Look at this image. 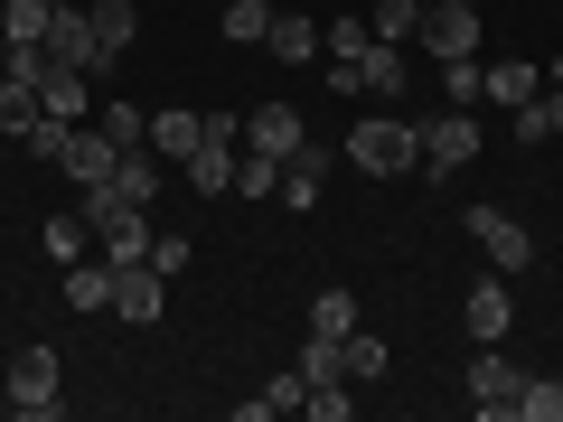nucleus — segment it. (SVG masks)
I'll list each match as a JSON object with an SVG mask.
<instances>
[{"mask_svg": "<svg viewBox=\"0 0 563 422\" xmlns=\"http://www.w3.org/2000/svg\"><path fill=\"white\" fill-rule=\"evenodd\" d=\"M347 169H366V179H404V169H422V141H413V122H395V113H366L357 132H347Z\"/></svg>", "mask_w": 563, "mask_h": 422, "instance_id": "1", "label": "nucleus"}, {"mask_svg": "<svg viewBox=\"0 0 563 422\" xmlns=\"http://www.w3.org/2000/svg\"><path fill=\"white\" fill-rule=\"evenodd\" d=\"M0 395H10V413L57 422V413H66V395H57V347H20V357H0Z\"/></svg>", "mask_w": 563, "mask_h": 422, "instance_id": "2", "label": "nucleus"}, {"mask_svg": "<svg viewBox=\"0 0 563 422\" xmlns=\"http://www.w3.org/2000/svg\"><path fill=\"white\" fill-rule=\"evenodd\" d=\"M413 141H422V169H432V179H451V169L479 160V113H470V103H442V113L413 122Z\"/></svg>", "mask_w": 563, "mask_h": 422, "instance_id": "3", "label": "nucleus"}, {"mask_svg": "<svg viewBox=\"0 0 563 422\" xmlns=\"http://www.w3.org/2000/svg\"><path fill=\"white\" fill-rule=\"evenodd\" d=\"M461 225H470V244L488 254V273H507V281H517L526 263H536V235H526V225L507 216V207H470Z\"/></svg>", "mask_w": 563, "mask_h": 422, "instance_id": "4", "label": "nucleus"}, {"mask_svg": "<svg viewBox=\"0 0 563 422\" xmlns=\"http://www.w3.org/2000/svg\"><path fill=\"white\" fill-rule=\"evenodd\" d=\"M113 320H132V329L169 320V273H151V254H141V263H122V273H113Z\"/></svg>", "mask_w": 563, "mask_h": 422, "instance_id": "5", "label": "nucleus"}, {"mask_svg": "<svg viewBox=\"0 0 563 422\" xmlns=\"http://www.w3.org/2000/svg\"><path fill=\"white\" fill-rule=\"evenodd\" d=\"M517 366H507L498 357V347H479V357H470V413H479V422H507V413H517Z\"/></svg>", "mask_w": 563, "mask_h": 422, "instance_id": "6", "label": "nucleus"}, {"mask_svg": "<svg viewBox=\"0 0 563 422\" xmlns=\"http://www.w3.org/2000/svg\"><path fill=\"white\" fill-rule=\"evenodd\" d=\"M301 103L282 95V103H254V113H244V151H263V160H291V151H301Z\"/></svg>", "mask_w": 563, "mask_h": 422, "instance_id": "7", "label": "nucleus"}, {"mask_svg": "<svg viewBox=\"0 0 563 422\" xmlns=\"http://www.w3.org/2000/svg\"><path fill=\"white\" fill-rule=\"evenodd\" d=\"M413 47H432V57H479V10L470 0H432Z\"/></svg>", "mask_w": 563, "mask_h": 422, "instance_id": "8", "label": "nucleus"}, {"mask_svg": "<svg viewBox=\"0 0 563 422\" xmlns=\"http://www.w3.org/2000/svg\"><path fill=\"white\" fill-rule=\"evenodd\" d=\"M461 320H470V338H479V347H498V338H507V320H517V301H507V273L470 281V301H461Z\"/></svg>", "mask_w": 563, "mask_h": 422, "instance_id": "9", "label": "nucleus"}, {"mask_svg": "<svg viewBox=\"0 0 563 422\" xmlns=\"http://www.w3.org/2000/svg\"><path fill=\"white\" fill-rule=\"evenodd\" d=\"M544 95V66H526V57H498V66H479V103H536Z\"/></svg>", "mask_w": 563, "mask_h": 422, "instance_id": "10", "label": "nucleus"}, {"mask_svg": "<svg viewBox=\"0 0 563 422\" xmlns=\"http://www.w3.org/2000/svg\"><path fill=\"white\" fill-rule=\"evenodd\" d=\"M329 151L320 141H301V151H291V160H282V207H320V188H329Z\"/></svg>", "mask_w": 563, "mask_h": 422, "instance_id": "11", "label": "nucleus"}, {"mask_svg": "<svg viewBox=\"0 0 563 422\" xmlns=\"http://www.w3.org/2000/svg\"><path fill=\"white\" fill-rule=\"evenodd\" d=\"M179 169H188V188H198V198H225V188H235V151H225V141H198Z\"/></svg>", "mask_w": 563, "mask_h": 422, "instance_id": "12", "label": "nucleus"}, {"mask_svg": "<svg viewBox=\"0 0 563 422\" xmlns=\"http://www.w3.org/2000/svg\"><path fill=\"white\" fill-rule=\"evenodd\" d=\"M198 141H207V113H188V103L179 113H151V151H161V160H188Z\"/></svg>", "mask_w": 563, "mask_h": 422, "instance_id": "13", "label": "nucleus"}, {"mask_svg": "<svg viewBox=\"0 0 563 422\" xmlns=\"http://www.w3.org/2000/svg\"><path fill=\"white\" fill-rule=\"evenodd\" d=\"M95 254L113 263V273H122V263H141V254H151V207H132L122 225H103V235H95Z\"/></svg>", "mask_w": 563, "mask_h": 422, "instance_id": "14", "label": "nucleus"}, {"mask_svg": "<svg viewBox=\"0 0 563 422\" xmlns=\"http://www.w3.org/2000/svg\"><path fill=\"white\" fill-rule=\"evenodd\" d=\"M66 310H113V263H66Z\"/></svg>", "mask_w": 563, "mask_h": 422, "instance_id": "15", "label": "nucleus"}, {"mask_svg": "<svg viewBox=\"0 0 563 422\" xmlns=\"http://www.w3.org/2000/svg\"><path fill=\"white\" fill-rule=\"evenodd\" d=\"M422 10H432V0H376V10H366V29H376L385 47H413V38H422Z\"/></svg>", "mask_w": 563, "mask_h": 422, "instance_id": "16", "label": "nucleus"}, {"mask_svg": "<svg viewBox=\"0 0 563 422\" xmlns=\"http://www.w3.org/2000/svg\"><path fill=\"white\" fill-rule=\"evenodd\" d=\"M85 20H95V47H103V57H122V47L141 38V10H132V0H95Z\"/></svg>", "mask_w": 563, "mask_h": 422, "instance_id": "17", "label": "nucleus"}, {"mask_svg": "<svg viewBox=\"0 0 563 422\" xmlns=\"http://www.w3.org/2000/svg\"><path fill=\"white\" fill-rule=\"evenodd\" d=\"M263 47H273L282 66H310V57H320V20H282V10H273V29H263Z\"/></svg>", "mask_w": 563, "mask_h": 422, "instance_id": "18", "label": "nucleus"}, {"mask_svg": "<svg viewBox=\"0 0 563 422\" xmlns=\"http://www.w3.org/2000/svg\"><path fill=\"white\" fill-rule=\"evenodd\" d=\"M47 20H57V0H10V10H0V38L10 47H47Z\"/></svg>", "mask_w": 563, "mask_h": 422, "instance_id": "19", "label": "nucleus"}, {"mask_svg": "<svg viewBox=\"0 0 563 422\" xmlns=\"http://www.w3.org/2000/svg\"><path fill=\"white\" fill-rule=\"evenodd\" d=\"M301 385H357L347 376V338H301Z\"/></svg>", "mask_w": 563, "mask_h": 422, "instance_id": "20", "label": "nucleus"}, {"mask_svg": "<svg viewBox=\"0 0 563 422\" xmlns=\"http://www.w3.org/2000/svg\"><path fill=\"white\" fill-rule=\"evenodd\" d=\"M301 395H310V385H301V366H291V376H273L263 395H244V403H235V422H273V413H291Z\"/></svg>", "mask_w": 563, "mask_h": 422, "instance_id": "21", "label": "nucleus"}, {"mask_svg": "<svg viewBox=\"0 0 563 422\" xmlns=\"http://www.w3.org/2000/svg\"><path fill=\"white\" fill-rule=\"evenodd\" d=\"M47 263H57V273H66V263H85V254H95V225H85V216H47Z\"/></svg>", "mask_w": 563, "mask_h": 422, "instance_id": "22", "label": "nucleus"}, {"mask_svg": "<svg viewBox=\"0 0 563 422\" xmlns=\"http://www.w3.org/2000/svg\"><path fill=\"white\" fill-rule=\"evenodd\" d=\"M95 122H103V132L122 141V151H151V113H132L122 95H103V103H95Z\"/></svg>", "mask_w": 563, "mask_h": 422, "instance_id": "23", "label": "nucleus"}, {"mask_svg": "<svg viewBox=\"0 0 563 422\" xmlns=\"http://www.w3.org/2000/svg\"><path fill=\"white\" fill-rule=\"evenodd\" d=\"M517 422H563V376H526L517 385Z\"/></svg>", "mask_w": 563, "mask_h": 422, "instance_id": "24", "label": "nucleus"}, {"mask_svg": "<svg viewBox=\"0 0 563 422\" xmlns=\"http://www.w3.org/2000/svg\"><path fill=\"white\" fill-rule=\"evenodd\" d=\"M225 38H235V47H263V29H273V0H225Z\"/></svg>", "mask_w": 563, "mask_h": 422, "instance_id": "25", "label": "nucleus"}, {"mask_svg": "<svg viewBox=\"0 0 563 422\" xmlns=\"http://www.w3.org/2000/svg\"><path fill=\"white\" fill-rule=\"evenodd\" d=\"M347 329H357V301H347L339 281H329L320 301H310V338H347Z\"/></svg>", "mask_w": 563, "mask_h": 422, "instance_id": "26", "label": "nucleus"}, {"mask_svg": "<svg viewBox=\"0 0 563 422\" xmlns=\"http://www.w3.org/2000/svg\"><path fill=\"white\" fill-rule=\"evenodd\" d=\"M357 76H366V95H404V47H366V57H357Z\"/></svg>", "mask_w": 563, "mask_h": 422, "instance_id": "27", "label": "nucleus"}, {"mask_svg": "<svg viewBox=\"0 0 563 422\" xmlns=\"http://www.w3.org/2000/svg\"><path fill=\"white\" fill-rule=\"evenodd\" d=\"M235 198H282V160H263V151H235Z\"/></svg>", "mask_w": 563, "mask_h": 422, "instance_id": "28", "label": "nucleus"}, {"mask_svg": "<svg viewBox=\"0 0 563 422\" xmlns=\"http://www.w3.org/2000/svg\"><path fill=\"white\" fill-rule=\"evenodd\" d=\"M29 122H38V85L0 76V132H20V141H29Z\"/></svg>", "mask_w": 563, "mask_h": 422, "instance_id": "29", "label": "nucleus"}, {"mask_svg": "<svg viewBox=\"0 0 563 422\" xmlns=\"http://www.w3.org/2000/svg\"><path fill=\"white\" fill-rule=\"evenodd\" d=\"M113 188H122V198H132V207H151V198H161V169H151V151H122Z\"/></svg>", "mask_w": 563, "mask_h": 422, "instance_id": "30", "label": "nucleus"}, {"mask_svg": "<svg viewBox=\"0 0 563 422\" xmlns=\"http://www.w3.org/2000/svg\"><path fill=\"white\" fill-rule=\"evenodd\" d=\"M366 47H376L366 20H320V57H366Z\"/></svg>", "mask_w": 563, "mask_h": 422, "instance_id": "31", "label": "nucleus"}, {"mask_svg": "<svg viewBox=\"0 0 563 422\" xmlns=\"http://www.w3.org/2000/svg\"><path fill=\"white\" fill-rule=\"evenodd\" d=\"M347 376H357V385L385 376V338H376V329H347Z\"/></svg>", "mask_w": 563, "mask_h": 422, "instance_id": "32", "label": "nucleus"}, {"mask_svg": "<svg viewBox=\"0 0 563 422\" xmlns=\"http://www.w3.org/2000/svg\"><path fill=\"white\" fill-rule=\"evenodd\" d=\"M301 413H320V422H347V413H357V385H310V395H301Z\"/></svg>", "mask_w": 563, "mask_h": 422, "instance_id": "33", "label": "nucleus"}, {"mask_svg": "<svg viewBox=\"0 0 563 422\" xmlns=\"http://www.w3.org/2000/svg\"><path fill=\"white\" fill-rule=\"evenodd\" d=\"M442 103H479V57H442Z\"/></svg>", "mask_w": 563, "mask_h": 422, "instance_id": "34", "label": "nucleus"}, {"mask_svg": "<svg viewBox=\"0 0 563 422\" xmlns=\"http://www.w3.org/2000/svg\"><path fill=\"white\" fill-rule=\"evenodd\" d=\"M188 263H198V244H188V235H151V273H169V281H179Z\"/></svg>", "mask_w": 563, "mask_h": 422, "instance_id": "35", "label": "nucleus"}, {"mask_svg": "<svg viewBox=\"0 0 563 422\" xmlns=\"http://www.w3.org/2000/svg\"><path fill=\"white\" fill-rule=\"evenodd\" d=\"M536 113H544V132L563 141V85H544V95H536Z\"/></svg>", "mask_w": 563, "mask_h": 422, "instance_id": "36", "label": "nucleus"}, {"mask_svg": "<svg viewBox=\"0 0 563 422\" xmlns=\"http://www.w3.org/2000/svg\"><path fill=\"white\" fill-rule=\"evenodd\" d=\"M544 85H563V57H554V66H544Z\"/></svg>", "mask_w": 563, "mask_h": 422, "instance_id": "37", "label": "nucleus"}, {"mask_svg": "<svg viewBox=\"0 0 563 422\" xmlns=\"http://www.w3.org/2000/svg\"><path fill=\"white\" fill-rule=\"evenodd\" d=\"M0 76H10V38H0Z\"/></svg>", "mask_w": 563, "mask_h": 422, "instance_id": "38", "label": "nucleus"}, {"mask_svg": "<svg viewBox=\"0 0 563 422\" xmlns=\"http://www.w3.org/2000/svg\"><path fill=\"white\" fill-rule=\"evenodd\" d=\"M0 10H10V0H0Z\"/></svg>", "mask_w": 563, "mask_h": 422, "instance_id": "39", "label": "nucleus"}]
</instances>
